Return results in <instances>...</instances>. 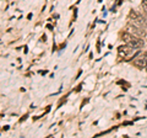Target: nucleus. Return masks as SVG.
Wrapping results in <instances>:
<instances>
[{
  "instance_id": "f03ea898",
  "label": "nucleus",
  "mask_w": 147,
  "mask_h": 138,
  "mask_svg": "<svg viewBox=\"0 0 147 138\" xmlns=\"http://www.w3.org/2000/svg\"><path fill=\"white\" fill-rule=\"evenodd\" d=\"M127 19H129V25H132V26L139 27V29L146 30L147 19H146V17H144L142 15H140L139 12H136V11H130Z\"/></svg>"
},
{
  "instance_id": "39448f33",
  "label": "nucleus",
  "mask_w": 147,
  "mask_h": 138,
  "mask_svg": "<svg viewBox=\"0 0 147 138\" xmlns=\"http://www.w3.org/2000/svg\"><path fill=\"white\" fill-rule=\"evenodd\" d=\"M127 32H130V33L137 36V37H144V36L146 35V30L139 29V27L132 26V25H129L127 26Z\"/></svg>"
},
{
  "instance_id": "0eeeda50",
  "label": "nucleus",
  "mask_w": 147,
  "mask_h": 138,
  "mask_svg": "<svg viewBox=\"0 0 147 138\" xmlns=\"http://www.w3.org/2000/svg\"><path fill=\"white\" fill-rule=\"evenodd\" d=\"M145 69H146V70H147V66H146V68H145Z\"/></svg>"
},
{
  "instance_id": "423d86ee",
  "label": "nucleus",
  "mask_w": 147,
  "mask_h": 138,
  "mask_svg": "<svg viewBox=\"0 0 147 138\" xmlns=\"http://www.w3.org/2000/svg\"><path fill=\"white\" fill-rule=\"evenodd\" d=\"M142 9H144V11L147 14V0H142Z\"/></svg>"
},
{
  "instance_id": "20e7f679",
  "label": "nucleus",
  "mask_w": 147,
  "mask_h": 138,
  "mask_svg": "<svg viewBox=\"0 0 147 138\" xmlns=\"http://www.w3.org/2000/svg\"><path fill=\"white\" fill-rule=\"evenodd\" d=\"M134 52H139V49L131 47V46H129V44L120 46V47L118 48L119 56H120L121 58H125V59H129V57H131V54Z\"/></svg>"
},
{
  "instance_id": "7ed1b4c3",
  "label": "nucleus",
  "mask_w": 147,
  "mask_h": 138,
  "mask_svg": "<svg viewBox=\"0 0 147 138\" xmlns=\"http://www.w3.org/2000/svg\"><path fill=\"white\" fill-rule=\"evenodd\" d=\"M132 64L139 69L146 68V66H147V52H145V53L139 52L137 53L134 57V59H132Z\"/></svg>"
},
{
  "instance_id": "f257e3e1",
  "label": "nucleus",
  "mask_w": 147,
  "mask_h": 138,
  "mask_svg": "<svg viewBox=\"0 0 147 138\" xmlns=\"http://www.w3.org/2000/svg\"><path fill=\"white\" fill-rule=\"evenodd\" d=\"M121 40L126 44L131 46V47H134V48L140 49V48L144 47V40L141 37H137V36L130 33V32H124L121 35Z\"/></svg>"
}]
</instances>
